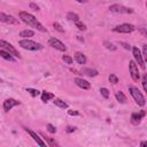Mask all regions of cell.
<instances>
[{"mask_svg": "<svg viewBox=\"0 0 147 147\" xmlns=\"http://www.w3.org/2000/svg\"><path fill=\"white\" fill-rule=\"evenodd\" d=\"M18 16H20V18H21L24 23H26L28 25H30V26H32V28H34V29L41 31V32H46V28H44V25H42L33 15L29 14L28 11H20Z\"/></svg>", "mask_w": 147, "mask_h": 147, "instance_id": "cell-1", "label": "cell"}, {"mask_svg": "<svg viewBox=\"0 0 147 147\" xmlns=\"http://www.w3.org/2000/svg\"><path fill=\"white\" fill-rule=\"evenodd\" d=\"M18 45L24 48V49H28V51H39L42 48V46L33 40H30V39H22L18 41Z\"/></svg>", "mask_w": 147, "mask_h": 147, "instance_id": "cell-2", "label": "cell"}, {"mask_svg": "<svg viewBox=\"0 0 147 147\" xmlns=\"http://www.w3.org/2000/svg\"><path fill=\"white\" fill-rule=\"evenodd\" d=\"M129 92L130 94L132 95V98L134 99V101L137 102V105L139 106H145L146 103V100H145V96L142 95V93L136 87V86H129Z\"/></svg>", "mask_w": 147, "mask_h": 147, "instance_id": "cell-3", "label": "cell"}, {"mask_svg": "<svg viewBox=\"0 0 147 147\" xmlns=\"http://www.w3.org/2000/svg\"><path fill=\"white\" fill-rule=\"evenodd\" d=\"M109 10L111 13H116V14H131L133 13V9L131 8H127L125 6H122V5H111L109 7Z\"/></svg>", "mask_w": 147, "mask_h": 147, "instance_id": "cell-4", "label": "cell"}, {"mask_svg": "<svg viewBox=\"0 0 147 147\" xmlns=\"http://www.w3.org/2000/svg\"><path fill=\"white\" fill-rule=\"evenodd\" d=\"M115 32H121V33H131L136 30L134 25L133 24H129V23H123V24H119L117 26H115L113 29Z\"/></svg>", "mask_w": 147, "mask_h": 147, "instance_id": "cell-5", "label": "cell"}, {"mask_svg": "<svg viewBox=\"0 0 147 147\" xmlns=\"http://www.w3.org/2000/svg\"><path fill=\"white\" fill-rule=\"evenodd\" d=\"M0 47L1 48H3L5 51H7V52H9L14 57H21V55H20V53L14 48V46L11 45V44H9V42H7V41H5V40H1L0 39Z\"/></svg>", "mask_w": 147, "mask_h": 147, "instance_id": "cell-6", "label": "cell"}, {"mask_svg": "<svg viewBox=\"0 0 147 147\" xmlns=\"http://www.w3.org/2000/svg\"><path fill=\"white\" fill-rule=\"evenodd\" d=\"M132 54H133V57H134L136 62L139 64V67L141 69H145V61H144V57H142V54H141L140 49L138 47H133L132 48Z\"/></svg>", "mask_w": 147, "mask_h": 147, "instance_id": "cell-7", "label": "cell"}, {"mask_svg": "<svg viewBox=\"0 0 147 147\" xmlns=\"http://www.w3.org/2000/svg\"><path fill=\"white\" fill-rule=\"evenodd\" d=\"M129 69H130V75H131L132 79L134 82H138L140 79V74H139V70H138V65L134 61H130Z\"/></svg>", "mask_w": 147, "mask_h": 147, "instance_id": "cell-8", "label": "cell"}, {"mask_svg": "<svg viewBox=\"0 0 147 147\" xmlns=\"http://www.w3.org/2000/svg\"><path fill=\"white\" fill-rule=\"evenodd\" d=\"M48 44H49V46H52L53 48H55L57 51H61V52H65L67 51L65 45L62 41H60L59 39H56V38H51L49 41H48Z\"/></svg>", "mask_w": 147, "mask_h": 147, "instance_id": "cell-9", "label": "cell"}, {"mask_svg": "<svg viewBox=\"0 0 147 147\" xmlns=\"http://www.w3.org/2000/svg\"><path fill=\"white\" fill-rule=\"evenodd\" d=\"M0 21L3 22V23H6V24H17L18 23V20L17 18H15L11 15L5 14L2 11H0Z\"/></svg>", "mask_w": 147, "mask_h": 147, "instance_id": "cell-10", "label": "cell"}, {"mask_svg": "<svg viewBox=\"0 0 147 147\" xmlns=\"http://www.w3.org/2000/svg\"><path fill=\"white\" fill-rule=\"evenodd\" d=\"M20 105V101H17V100H15V99H7V100H5L3 101V110L5 111H9L13 107H16V106H18Z\"/></svg>", "mask_w": 147, "mask_h": 147, "instance_id": "cell-11", "label": "cell"}, {"mask_svg": "<svg viewBox=\"0 0 147 147\" xmlns=\"http://www.w3.org/2000/svg\"><path fill=\"white\" fill-rule=\"evenodd\" d=\"M145 115H146V111L145 110H141L139 113H133L131 115V122H132V124H134V125L139 124L140 121L142 119V117H145Z\"/></svg>", "mask_w": 147, "mask_h": 147, "instance_id": "cell-12", "label": "cell"}, {"mask_svg": "<svg viewBox=\"0 0 147 147\" xmlns=\"http://www.w3.org/2000/svg\"><path fill=\"white\" fill-rule=\"evenodd\" d=\"M25 131H26V132H28V133L31 136V138H32V139H33V140H34V141H36V142H37L39 146H41V147L46 146V142H44V141H42V140L39 138V136H38L36 132H33L32 130H30V129H28V127H25Z\"/></svg>", "mask_w": 147, "mask_h": 147, "instance_id": "cell-13", "label": "cell"}, {"mask_svg": "<svg viewBox=\"0 0 147 147\" xmlns=\"http://www.w3.org/2000/svg\"><path fill=\"white\" fill-rule=\"evenodd\" d=\"M75 84L83 90H88L91 87V84L86 79H83V78H75Z\"/></svg>", "mask_w": 147, "mask_h": 147, "instance_id": "cell-14", "label": "cell"}, {"mask_svg": "<svg viewBox=\"0 0 147 147\" xmlns=\"http://www.w3.org/2000/svg\"><path fill=\"white\" fill-rule=\"evenodd\" d=\"M0 56H1L2 59H5V60L9 61V62H14V61H15L14 56H13L9 52H7V51H5V49H0Z\"/></svg>", "mask_w": 147, "mask_h": 147, "instance_id": "cell-15", "label": "cell"}, {"mask_svg": "<svg viewBox=\"0 0 147 147\" xmlns=\"http://www.w3.org/2000/svg\"><path fill=\"white\" fill-rule=\"evenodd\" d=\"M75 60H76L79 64H85V63H86V56H85L83 53H80V52H77V53L75 54Z\"/></svg>", "mask_w": 147, "mask_h": 147, "instance_id": "cell-16", "label": "cell"}, {"mask_svg": "<svg viewBox=\"0 0 147 147\" xmlns=\"http://www.w3.org/2000/svg\"><path fill=\"white\" fill-rule=\"evenodd\" d=\"M82 72H83L84 75H86V76H90V77H95V76L99 74L98 70H95V69H91V68H85V69L82 70Z\"/></svg>", "mask_w": 147, "mask_h": 147, "instance_id": "cell-17", "label": "cell"}, {"mask_svg": "<svg viewBox=\"0 0 147 147\" xmlns=\"http://www.w3.org/2000/svg\"><path fill=\"white\" fill-rule=\"evenodd\" d=\"M115 96H116V99H117V101H118L119 103H125V102H126V96H125V94H124L122 91L116 92Z\"/></svg>", "mask_w": 147, "mask_h": 147, "instance_id": "cell-18", "label": "cell"}, {"mask_svg": "<svg viewBox=\"0 0 147 147\" xmlns=\"http://www.w3.org/2000/svg\"><path fill=\"white\" fill-rule=\"evenodd\" d=\"M53 98H54V94L53 93H49L47 91H42V93H41V101L47 102L49 99H53Z\"/></svg>", "mask_w": 147, "mask_h": 147, "instance_id": "cell-19", "label": "cell"}, {"mask_svg": "<svg viewBox=\"0 0 147 147\" xmlns=\"http://www.w3.org/2000/svg\"><path fill=\"white\" fill-rule=\"evenodd\" d=\"M33 34H34V32L32 30H23V31H21L20 37H23L24 39H26L29 37H33Z\"/></svg>", "mask_w": 147, "mask_h": 147, "instance_id": "cell-20", "label": "cell"}, {"mask_svg": "<svg viewBox=\"0 0 147 147\" xmlns=\"http://www.w3.org/2000/svg\"><path fill=\"white\" fill-rule=\"evenodd\" d=\"M54 105L55 106H57V107H60V108H68V103L67 102H64L63 100H61V99H54Z\"/></svg>", "mask_w": 147, "mask_h": 147, "instance_id": "cell-21", "label": "cell"}, {"mask_svg": "<svg viewBox=\"0 0 147 147\" xmlns=\"http://www.w3.org/2000/svg\"><path fill=\"white\" fill-rule=\"evenodd\" d=\"M67 18L71 22H78L79 21V16L76 13H68L67 14Z\"/></svg>", "mask_w": 147, "mask_h": 147, "instance_id": "cell-22", "label": "cell"}, {"mask_svg": "<svg viewBox=\"0 0 147 147\" xmlns=\"http://www.w3.org/2000/svg\"><path fill=\"white\" fill-rule=\"evenodd\" d=\"M100 93H101V95H102L105 99H108V98H109V91H108L106 87H101V88H100Z\"/></svg>", "mask_w": 147, "mask_h": 147, "instance_id": "cell-23", "label": "cell"}, {"mask_svg": "<svg viewBox=\"0 0 147 147\" xmlns=\"http://www.w3.org/2000/svg\"><path fill=\"white\" fill-rule=\"evenodd\" d=\"M109 82L113 83V84H117L118 83V77L115 74H110L109 75Z\"/></svg>", "mask_w": 147, "mask_h": 147, "instance_id": "cell-24", "label": "cell"}, {"mask_svg": "<svg viewBox=\"0 0 147 147\" xmlns=\"http://www.w3.org/2000/svg\"><path fill=\"white\" fill-rule=\"evenodd\" d=\"M76 23V26L78 28V30H80V31H84V30H86V25L84 24V23H82L80 21H78V22H75Z\"/></svg>", "mask_w": 147, "mask_h": 147, "instance_id": "cell-25", "label": "cell"}, {"mask_svg": "<svg viewBox=\"0 0 147 147\" xmlns=\"http://www.w3.org/2000/svg\"><path fill=\"white\" fill-rule=\"evenodd\" d=\"M26 92H29L32 96H37L38 94H39V91L38 90H34V88H30V87H28L26 88Z\"/></svg>", "mask_w": 147, "mask_h": 147, "instance_id": "cell-26", "label": "cell"}, {"mask_svg": "<svg viewBox=\"0 0 147 147\" xmlns=\"http://www.w3.org/2000/svg\"><path fill=\"white\" fill-rule=\"evenodd\" d=\"M62 60H63L65 63H68V64H71V63H72V61H74V60H72V57H71V56H69V55H63V56H62Z\"/></svg>", "mask_w": 147, "mask_h": 147, "instance_id": "cell-27", "label": "cell"}, {"mask_svg": "<svg viewBox=\"0 0 147 147\" xmlns=\"http://www.w3.org/2000/svg\"><path fill=\"white\" fill-rule=\"evenodd\" d=\"M105 46H106V48L107 49H110V51H115L116 49V46H114L111 42H109V41H105Z\"/></svg>", "mask_w": 147, "mask_h": 147, "instance_id": "cell-28", "label": "cell"}, {"mask_svg": "<svg viewBox=\"0 0 147 147\" xmlns=\"http://www.w3.org/2000/svg\"><path fill=\"white\" fill-rule=\"evenodd\" d=\"M53 25H54L55 30H57L59 32H64V29H62V26H61V25H60V24H59L57 22H55V23H54Z\"/></svg>", "mask_w": 147, "mask_h": 147, "instance_id": "cell-29", "label": "cell"}, {"mask_svg": "<svg viewBox=\"0 0 147 147\" xmlns=\"http://www.w3.org/2000/svg\"><path fill=\"white\" fill-rule=\"evenodd\" d=\"M47 130H48V132H51V133H55V132H56L55 126L52 125V124H47Z\"/></svg>", "mask_w": 147, "mask_h": 147, "instance_id": "cell-30", "label": "cell"}, {"mask_svg": "<svg viewBox=\"0 0 147 147\" xmlns=\"http://www.w3.org/2000/svg\"><path fill=\"white\" fill-rule=\"evenodd\" d=\"M29 6H30V8H31V9H33V10H39V6H38V5H36V3H33V2H31Z\"/></svg>", "mask_w": 147, "mask_h": 147, "instance_id": "cell-31", "label": "cell"}, {"mask_svg": "<svg viewBox=\"0 0 147 147\" xmlns=\"http://www.w3.org/2000/svg\"><path fill=\"white\" fill-rule=\"evenodd\" d=\"M142 87H144V90L145 91H147V87H146V75H144V77H142Z\"/></svg>", "mask_w": 147, "mask_h": 147, "instance_id": "cell-32", "label": "cell"}, {"mask_svg": "<svg viewBox=\"0 0 147 147\" xmlns=\"http://www.w3.org/2000/svg\"><path fill=\"white\" fill-rule=\"evenodd\" d=\"M75 130H76V127H74V126H70V125H69V126L67 127V130H65V131H67L68 133H71V132H74Z\"/></svg>", "mask_w": 147, "mask_h": 147, "instance_id": "cell-33", "label": "cell"}, {"mask_svg": "<svg viewBox=\"0 0 147 147\" xmlns=\"http://www.w3.org/2000/svg\"><path fill=\"white\" fill-rule=\"evenodd\" d=\"M119 44H121V45H123V47H124L125 49H130V48H131V46H130L129 44H126V42H123V41H121Z\"/></svg>", "mask_w": 147, "mask_h": 147, "instance_id": "cell-34", "label": "cell"}, {"mask_svg": "<svg viewBox=\"0 0 147 147\" xmlns=\"http://www.w3.org/2000/svg\"><path fill=\"white\" fill-rule=\"evenodd\" d=\"M68 114H69V115H71V116H74V115H79V113H78V111H74V110H69V111H68Z\"/></svg>", "mask_w": 147, "mask_h": 147, "instance_id": "cell-35", "label": "cell"}, {"mask_svg": "<svg viewBox=\"0 0 147 147\" xmlns=\"http://www.w3.org/2000/svg\"><path fill=\"white\" fill-rule=\"evenodd\" d=\"M146 47H147V45H144V49H142V53H141L142 54V57H146V52H147L146 51Z\"/></svg>", "mask_w": 147, "mask_h": 147, "instance_id": "cell-36", "label": "cell"}, {"mask_svg": "<svg viewBox=\"0 0 147 147\" xmlns=\"http://www.w3.org/2000/svg\"><path fill=\"white\" fill-rule=\"evenodd\" d=\"M77 2H79V3H85V2H87V0H76Z\"/></svg>", "mask_w": 147, "mask_h": 147, "instance_id": "cell-37", "label": "cell"}, {"mask_svg": "<svg viewBox=\"0 0 147 147\" xmlns=\"http://www.w3.org/2000/svg\"><path fill=\"white\" fill-rule=\"evenodd\" d=\"M146 144H147V142H146V141H142V142H141V144H140V146H145V145H146Z\"/></svg>", "mask_w": 147, "mask_h": 147, "instance_id": "cell-38", "label": "cell"}, {"mask_svg": "<svg viewBox=\"0 0 147 147\" xmlns=\"http://www.w3.org/2000/svg\"><path fill=\"white\" fill-rule=\"evenodd\" d=\"M2 82H3V80H2V79H1V78H0V83H2Z\"/></svg>", "mask_w": 147, "mask_h": 147, "instance_id": "cell-39", "label": "cell"}]
</instances>
